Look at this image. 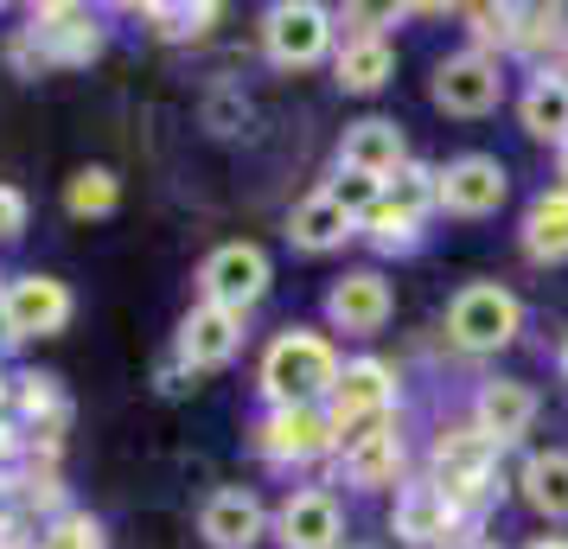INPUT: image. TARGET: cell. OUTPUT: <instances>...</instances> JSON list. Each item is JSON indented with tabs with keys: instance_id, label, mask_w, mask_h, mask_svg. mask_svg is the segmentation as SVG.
Listing matches in <instances>:
<instances>
[{
	"instance_id": "1",
	"label": "cell",
	"mask_w": 568,
	"mask_h": 549,
	"mask_svg": "<svg viewBox=\"0 0 568 549\" xmlns=\"http://www.w3.org/2000/svg\"><path fill=\"white\" fill-rule=\"evenodd\" d=\"M262 390L275 409H313L320 396L338 390V352L307 326H287L262 358Z\"/></svg>"
},
{
	"instance_id": "2",
	"label": "cell",
	"mask_w": 568,
	"mask_h": 549,
	"mask_svg": "<svg viewBox=\"0 0 568 549\" xmlns=\"http://www.w3.org/2000/svg\"><path fill=\"white\" fill-rule=\"evenodd\" d=\"M524 333V307H517L511 288H498V282H473V288L454 294V307H447V339L460 345V352H505V345Z\"/></svg>"
},
{
	"instance_id": "3",
	"label": "cell",
	"mask_w": 568,
	"mask_h": 549,
	"mask_svg": "<svg viewBox=\"0 0 568 549\" xmlns=\"http://www.w3.org/2000/svg\"><path fill=\"white\" fill-rule=\"evenodd\" d=\"M389 403H396V370L377 365V358H358V365L338 370V390H333V416H326V428H333V441H358L364 428H377V421H389Z\"/></svg>"
},
{
	"instance_id": "4",
	"label": "cell",
	"mask_w": 568,
	"mask_h": 549,
	"mask_svg": "<svg viewBox=\"0 0 568 549\" xmlns=\"http://www.w3.org/2000/svg\"><path fill=\"white\" fill-rule=\"evenodd\" d=\"M199 294H205V307L250 314L262 294H268V256H262L256 243H224V250H211L205 268H199Z\"/></svg>"
},
{
	"instance_id": "5",
	"label": "cell",
	"mask_w": 568,
	"mask_h": 549,
	"mask_svg": "<svg viewBox=\"0 0 568 549\" xmlns=\"http://www.w3.org/2000/svg\"><path fill=\"white\" fill-rule=\"evenodd\" d=\"M64 319H71V288L58 275H20V282H7V294H0L7 339H52Z\"/></svg>"
},
{
	"instance_id": "6",
	"label": "cell",
	"mask_w": 568,
	"mask_h": 549,
	"mask_svg": "<svg viewBox=\"0 0 568 549\" xmlns=\"http://www.w3.org/2000/svg\"><path fill=\"white\" fill-rule=\"evenodd\" d=\"M262 45H268L275 64H313V58H326V45H333V20L313 0H282L262 20Z\"/></svg>"
},
{
	"instance_id": "7",
	"label": "cell",
	"mask_w": 568,
	"mask_h": 549,
	"mask_svg": "<svg viewBox=\"0 0 568 549\" xmlns=\"http://www.w3.org/2000/svg\"><path fill=\"white\" fill-rule=\"evenodd\" d=\"M511 192V173L498 166L491 154H466L454 166H440V185H435V205L454 211V217H486V211L505 205Z\"/></svg>"
},
{
	"instance_id": "8",
	"label": "cell",
	"mask_w": 568,
	"mask_h": 549,
	"mask_svg": "<svg viewBox=\"0 0 568 549\" xmlns=\"http://www.w3.org/2000/svg\"><path fill=\"white\" fill-rule=\"evenodd\" d=\"M498 96H505V78L486 52H454L435 71V103L447 115H486V109H498Z\"/></svg>"
},
{
	"instance_id": "9",
	"label": "cell",
	"mask_w": 568,
	"mask_h": 549,
	"mask_svg": "<svg viewBox=\"0 0 568 549\" xmlns=\"http://www.w3.org/2000/svg\"><path fill=\"white\" fill-rule=\"evenodd\" d=\"M275 537L282 549H338L345 537V518H338V498L307 486V492H287L282 518H275Z\"/></svg>"
},
{
	"instance_id": "10",
	"label": "cell",
	"mask_w": 568,
	"mask_h": 549,
	"mask_svg": "<svg viewBox=\"0 0 568 549\" xmlns=\"http://www.w3.org/2000/svg\"><path fill=\"white\" fill-rule=\"evenodd\" d=\"M27 39L52 64H90V58L103 52V32H97V20L83 7H45V13H32Z\"/></svg>"
},
{
	"instance_id": "11",
	"label": "cell",
	"mask_w": 568,
	"mask_h": 549,
	"mask_svg": "<svg viewBox=\"0 0 568 549\" xmlns=\"http://www.w3.org/2000/svg\"><path fill=\"white\" fill-rule=\"evenodd\" d=\"M236 345H243V314H231V307H192L180 319V365L185 370L231 365Z\"/></svg>"
},
{
	"instance_id": "12",
	"label": "cell",
	"mask_w": 568,
	"mask_h": 549,
	"mask_svg": "<svg viewBox=\"0 0 568 549\" xmlns=\"http://www.w3.org/2000/svg\"><path fill=\"white\" fill-rule=\"evenodd\" d=\"M389 282L377 268H358V275H338L333 294H326V319H333L338 333H377L389 319Z\"/></svg>"
},
{
	"instance_id": "13",
	"label": "cell",
	"mask_w": 568,
	"mask_h": 549,
	"mask_svg": "<svg viewBox=\"0 0 568 549\" xmlns=\"http://www.w3.org/2000/svg\"><path fill=\"white\" fill-rule=\"evenodd\" d=\"M199 530H205L211 549H256L268 518H262L256 492H243V486H224V492L205 498V511H199Z\"/></svg>"
},
{
	"instance_id": "14",
	"label": "cell",
	"mask_w": 568,
	"mask_h": 549,
	"mask_svg": "<svg viewBox=\"0 0 568 549\" xmlns=\"http://www.w3.org/2000/svg\"><path fill=\"white\" fill-rule=\"evenodd\" d=\"M396 537L409 549H440L454 537V498L440 492L435 479L403 486V498H396Z\"/></svg>"
},
{
	"instance_id": "15",
	"label": "cell",
	"mask_w": 568,
	"mask_h": 549,
	"mask_svg": "<svg viewBox=\"0 0 568 549\" xmlns=\"http://www.w3.org/2000/svg\"><path fill=\"white\" fill-rule=\"evenodd\" d=\"M403 160H409L403 129H396V122H384V115H364V122H352V129H345V141H338V166L371 173V180H389Z\"/></svg>"
},
{
	"instance_id": "16",
	"label": "cell",
	"mask_w": 568,
	"mask_h": 549,
	"mask_svg": "<svg viewBox=\"0 0 568 549\" xmlns=\"http://www.w3.org/2000/svg\"><path fill=\"white\" fill-rule=\"evenodd\" d=\"M473 421H479V435H486L491 447H505V441H517V435L537 421V396H530V384H517V377H498V384L479 390Z\"/></svg>"
},
{
	"instance_id": "17",
	"label": "cell",
	"mask_w": 568,
	"mask_h": 549,
	"mask_svg": "<svg viewBox=\"0 0 568 549\" xmlns=\"http://www.w3.org/2000/svg\"><path fill=\"white\" fill-rule=\"evenodd\" d=\"M338 467H345L352 486H389L403 472V435L389 421H377V428H364L358 441L338 447Z\"/></svg>"
},
{
	"instance_id": "18",
	"label": "cell",
	"mask_w": 568,
	"mask_h": 549,
	"mask_svg": "<svg viewBox=\"0 0 568 549\" xmlns=\"http://www.w3.org/2000/svg\"><path fill=\"white\" fill-rule=\"evenodd\" d=\"M256 447L268 460H313L320 447H333V428L313 416V409H275V416L262 421Z\"/></svg>"
},
{
	"instance_id": "19",
	"label": "cell",
	"mask_w": 568,
	"mask_h": 549,
	"mask_svg": "<svg viewBox=\"0 0 568 549\" xmlns=\"http://www.w3.org/2000/svg\"><path fill=\"white\" fill-rule=\"evenodd\" d=\"M352 231H358V217H345V211L326 199V192L301 199V205H294V217H287V236H294V250H307V256H326V250H338V243H345Z\"/></svg>"
},
{
	"instance_id": "20",
	"label": "cell",
	"mask_w": 568,
	"mask_h": 549,
	"mask_svg": "<svg viewBox=\"0 0 568 549\" xmlns=\"http://www.w3.org/2000/svg\"><path fill=\"white\" fill-rule=\"evenodd\" d=\"M389 71H396V52H389L384 32H358V39H345V52H338V90H384Z\"/></svg>"
},
{
	"instance_id": "21",
	"label": "cell",
	"mask_w": 568,
	"mask_h": 549,
	"mask_svg": "<svg viewBox=\"0 0 568 549\" xmlns=\"http://www.w3.org/2000/svg\"><path fill=\"white\" fill-rule=\"evenodd\" d=\"M524 250L537 262H562L568 256V185L562 192H542L530 217H524Z\"/></svg>"
},
{
	"instance_id": "22",
	"label": "cell",
	"mask_w": 568,
	"mask_h": 549,
	"mask_svg": "<svg viewBox=\"0 0 568 549\" xmlns=\"http://www.w3.org/2000/svg\"><path fill=\"white\" fill-rule=\"evenodd\" d=\"M524 129L537 134V141H556V148L568 141V83L562 78L542 71V78L524 90Z\"/></svg>"
},
{
	"instance_id": "23",
	"label": "cell",
	"mask_w": 568,
	"mask_h": 549,
	"mask_svg": "<svg viewBox=\"0 0 568 549\" xmlns=\"http://www.w3.org/2000/svg\"><path fill=\"white\" fill-rule=\"evenodd\" d=\"M524 498L542 518H568V454H537L524 467Z\"/></svg>"
},
{
	"instance_id": "24",
	"label": "cell",
	"mask_w": 568,
	"mask_h": 549,
	"mask_svg": "<svg viewBox=\"0 0 568 549\" xmlns=\"http://www.w3.org/2000/svg\"><path fill=\"white\" fill-rule=\"evenodd\" d=\"M435 185H440V173H428V166L403 160V166L384 180V205L396 211V217H422V211L435 205Z\"/></svg>"
},
{
	"instance_id": "25",
	"label": "cell",
	"mask_w": 568,
	"mask_h": 549,
	"mask_svg": "<svg viewBox=\"0 0 568 549\" xmlns=\"http://www.w3.org/2000/svg\"><path fill=\"white\" fill-rule=\"evenodd\" d=\"M115 199H122V185H115V173H109V166H83L78 180L64 185V205H71V217H103V211H115Z\"/></svg>"
},
{
	"instance_id": "26",
	"label": "cell",
	"mask_w": 568,
	"mask_h": 549,
	"mask_svg": "<svg viewBox=\"0 0 568 549\" xmlns=\"http://www.w3.org/2000/svg\"><path fill=\"white\" fill-rule=\"evenodd\" d=\"M326 199H333L345 217H371V211L384 205V180H371V173H352V166H338L333 185H320Z\"/></svg>"
},
{
	"instance_id": "27",
	"label": "cell",
	"mask_w": 568,
	"mask_h": 549,
	"mask_svg": "<svg viewBox=\"0 0 568 549\" xmlns=\"http://www.w3.org/2000/svg\"><path fill=\"white\" fill-rule=\"evenodd\" d=\"M160 39H199V32L217 20V7H148Z\"/></svg>"
},
{
	"instance_id": "28",
	"label": "cell",
	"mask_w": 568,
	"mask_h": 549,
	"mask_svg": "<svg viewBox=\"0 0 568 549\" xmlns=\"http://www.w3.org/2000/svg\"><path fill=\"white\" fill-rule=\"evenodd\" d=\"M39 549H103V523L83 518V511H71V518H58L45 537H39Z\"/></svg>"
},
{
	"instance_id": "29",
	"label": "cell",
	"mask_w": 568,
	"mask_h": 549,
	"mask_svg": "<svg viewBox=\"0 0 568 549\" xmlns=\"http://www.w3.org/2000/svg\"><path fill=\"white\" fill-rule=\"evenodd\" d=\"M562 27H568L562 7H530V13H517V39H511V45H542V39L556 45V39H562Z\"/></svg>"
},
{
	"instance_id": "30",
	"label": "cell",
	"mask_w": 568,
	"mask_h": 549,
	"mask_svg": "<svg viewBox=\"0 0 568 549\" xmlns=\"http://www.w3.org/2000/svg\"><path fill=\"white\" fill-rule=\"evenodd\" d=\"M20 403H27V416L39 421H64V396H58V377H27V390H20Z\"/></svg>"
},
{
	"instance_id": "31",
	"label": "cell",
	"mask_w": 568,
	"mask_h": 549,
	"mask_svg": "<svg viewBox=\"0 0 568 549\" xmlns=\"http://www.w3.org/2000/svg\"><path fill=\"white\" fill-rule=\"evenodd\" d=\"M205 122L217 134H236L243 122H250V103L236 96V90H211V103H205Z\"/></svg>"
},
{
	"instance_id": "32",
	"label": "cell",
	"mask_w": 568,
	"mask_h": 549,
	"mask_svg": "<svg viewBox=\"0 0 568 549\" xmlns=\"http://www.w3.org/2000/svg\"><path fill=\"white\" fill-rule=\"evenodd\" d=\"M371 236L384 243V250H415V217H396L389 205L371 211Z\"/></svg>"
},
{
	"instance_id": "33",
	"label": "cell",
	"mask_w": 568,
	"mask_h": 549,
	"mask_svg": "<svg viewBox=\"0 0 568 549\" xmlns=\"http://www.w3.org/2000/svg\"><path fill=\"white\" fill-rule=\"evenodd\" d=\"M20 231H27V199L13 185H0V243H13Z\"/></svg>"
},
{
	"instance_id": "34",
	"label": "cell",
	"mask_w": 568,
	"mask_h": 549,
	"mask_svg": "<svg viewBox=\"0 0 568 549\" xmlns=\"http://www.w3.org/2000/svg\"><path fill=\"white\" fill-rule=\"evenodd\" d=\"M160 390L180 396V390H185V365H166V370H160Z\"/></svg>"
},
{
	"instance_id": "35",
	"label": "cell",
	"mask_w": 568,
	"mask_h": 549,
	"mask_svg": "<svg viewBox=\"0 0 568 549\" xmlns=\"http://www.w3.org/2000/svg\"><path fill=\"white\" fill-rule=\"evenodd\" d=\"M13 454H20V441H13V428L0 421V460H13Z\"/></svg>"
},
{
	"instance_id": "36",
	"label": "cell",
	"mask_w": 568,
	"mask_h": 549,
	"mask_svg": "<svg viewBox=\"0 0 568 549\" xmlns=\"http://www.w3.org/2000/svg\"><path fill=\"white\" fill-rule=\"evenodd\" d=\"M440 549H491V543H486V537H447Z\"/></svg>"
},
{
	"instance_id": "37",
	"label": "cell",
	"mask_w": 568,
	"mask_h": 549,
	"mask_svg": "<svg viewBox=\"0 0 568 549\" xmlns=\"http://www.w3.org/2000/svg\"><path fill=\"white\" fill-rule=\"evenodd\" d=\"M530 549H568V537H537Z\"/></svg>"
},
{
	"instance_id": "38",
	"label": "cell",
	"mask_w": 568,
	"mask_h": 549,
	"mask_svg": "<svg viewBox=\"0 0 568 549\" xmlns=\"http://www.w3.org/2000/svg\"><path fill=\"white\" fill-rule=\"evenodd\" d=\"M562 180H568V141H562Z\"/></svg>"
},
{
	"instance_id": "39",
	"label": "cell",
	"mask_w": 568,
	"mask_h": 549,
	"mask_svg": "<svg viewBox=\"0 0 568 549\" xmlns=\"http://www.w3.org/2000/svg\"><path fill=\"white\" fill-rule=\"evenodd\" d=\"M562 377H568V345H562Z\"/></svg>"
},
{
	"instance_id": "40",
	"label": "cell",
	"mask_w": 568,
	"mask_h": 549,
	"mask_svg": "<svg viewBox=\"0 0 568 549\" xmlns=\"http://www.w3.org/2000/svg\"><path fill=\"white\" fill-rule=\"evenodd\" d=\"M0 403H7V377H0Z\"/></svg>"
},
{
	"instance_id": "41",
	"label": "cell",
	"mask_w": 568,
	"mask_h": 549,
	"mask_svg": "<svg viewBox=\"0 0 568 549\" xmlns=\"http://www.w3.org/2000/svg\"><path fill=\"white\" fill-rule=\"evenodd\" d=\"M0 294H7V288H0Z\"/></svg>"
}]
</instances>
